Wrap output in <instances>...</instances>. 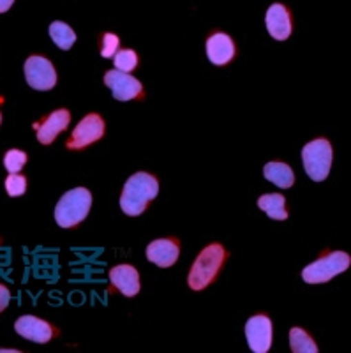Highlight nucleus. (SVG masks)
<instances>
[{
    "label": "nucleus",
    "instance_id": "20",
    "mask_svg": "<svg viewBox=\"0 0 351 353\" xmlns=\"http://www.w3.org/2000/svg\"><path fill=\"white\" fill-rule=\"evenodd\" d=\"M113 64H115V69L124 72H131L138 68V53L131 48L119 50V52L113 55Z\"/></svg>",
    "mask_w": 351,
    "mask_h": 353
},
{
    "label": "nucleus",
    "instance_id": "19",
    "mask_svg": "<svg viewBox=\"0 0 351 353\" xmlns=\"http://www.w3.org/2000/svg\"><path fill=\"white\" fill-rule=\"evenodd\" d=\"M290 346L293 353H318L314 339L300 327H293L290 330Z\"/></svg>",
    "mask_w": 351,
    "mask_h": 353
},
{
    "label": "nucleus",
    "instance_id": "4",
    "mask_svg": "<svg viewBox=\"0 0 351 353\" xmlns=\"http://www.w3.org/2000/svg\"><path fill=\"white\" fill-rule=\"evenodd\" d=\"M351 258L350 254L344 251H332V253L325 254V256L318 258L308 265L302 270V279L308 285H321V283H328L334 279L335 276L343 274L344 270L350 269Z\"/></svg>",
    "mask_w": 351,
    "mask_h": 353
},
{
    "label": "nucleus",
    "instance_id": "12",
    "mask_svg": "<svg viewBox=\"0 0 351 353\" xmlns=\"http://www.w3.org/2000/svg\"><path fill=\"white\" fill-rule=\"evenodd\" d=\"M71 122V112L66 108L55 110L43 121V124H36L37 141L43 145H52L60 132H64Z\"/></svg>",
    "mask_w": 351,
    "mask_h": 353
},
{
    "label": "nucleus",
    "instance_id": "22",
    "mask_svg": "<svg viewBox=\"0 0 351 353\" xmlns=\"http://www.w3.org/2000/svg\"><path fill=\"white\" fill-rule=\"evenodd\" d=\"M6 191L11 198L23 196L25 191H27V176L20 175V173H11L6 179Z\"/></svg>",
    "mask_w": 351,
    "mask_h": 353
},
{
    "label": "nucleus",
    "instance_id": "16",
    "mask_svg": "<svg viewBox=\"0 0 351 353\" xmlns=\"http://www.w3.org/2000/svg\"><path fill=\"white\" fill-rule=\"evenodd\" d=\"M263 175L267 181L276 184L279 189H290L295 182V173L290 168V165L283 161H270L263 168Z\"/></svg>",
    "mask_w": 351,
    "mask_h": 353
},
{
    "label": "nucleus",
    "instance_id": "18",
    "mask_svg": "<svg viewBox=\"0 0 351 353\" xmlns=\"http://www.w3.org/2000/svg\"><path fill=\"white\" fill-rule=\"evenodd\" d=\"M50 37L64 52L71 50L72 44L76 43V32L68 23H64V21H53L50 25Z\"/></svg>",
    "mask_w": 351,
    "mask_h": 353
},
{
    "label": "nucleus",
    "instance_id": "23",
    "mask_svg": "<svg viewBox=\"0 0 351 353\" xmlns=\"http://www.w3.org/2000/svg\"><path fill=\"white\" fill-rule=\"evenodd\" d=\"M119 36L112 32H106L103 36V39H101V57H103V59H113V55L119 52Z\"/></svg>",
    "mask_w": 351,
    "mask_h": 353
},
{
    "label": "nucleus",
    "instance_id": "13",
    "mask_svg": "<svg viewBox=\"0 0 351 353\" xmlns=\"http://www.w3.org/2000/svg\"><path fill=\"white\" fill-rule=\"evenodd\" d=\"M265 25L267 30L274 39L286 41L292 36L293 23H292V12L288 11L284 4H272L265 14Z\"/></svg>",
    "mask_w": 351,
    "mask_h": 353
},
{
    "label": "nucleus",
    "instance_id": "10",
    "mask_svg": "<svg viewBox=\"0 0 351 353\" xmlns=\"http://www.w3.org/2000/svg\"><path fill=\"white\" fill-rule=\"evenodd\" d=\"M245 337L254 353H267L272 346V320L267 314H254L245 323Z\"/></svg>",
    "mask_w": 351,
    "mask_h": 353
},
{
    "label": "nucleus",
    "instance_id": "26",
    "mask_svg": "<svg viewBox=\"0 0 351 353\" xmlns=\"http://www.w3.org/2000/svg\"><path fill=\"white\" fill-rule=\"evenodd\" d=\"M0 124H2V113H0Z\"/></svg>",
    "mask_w": 351,
    "mask_h": 353
},
{
    "label": "nucleus",
    "instance_id": "25",
    "mask_svg": "<svg viewBox=\"0 0 351 353\" xmlns=\"http://www.w3.org/2000/svg\"><path fill=\"white\" fill-rule=\"evenodd\" d=\"M12 4H14V0H0V12H8Z\"/></svg>",
    "mask_w": 351,
    "mask_h": 353
},
{
    "label": "nucleus",
    "instance_id": "15",
    "mask_svg": "<svg viewBox=\"0 0 351 353\" xmlns=\"http://www.w3.org/2000/svg\"><path fill=\"white\" fill-rule=\"evenodd\" d=\"M207 59L214 65H226L235 59V43L228 34L216 32L207 39Z\"/></svg>",
    "mask_w": 351,
    "mask_h": 353
},
{
    "label": "nucleus",
    "instance_id": "8",
    "mask_svg": "<svg viewBox=\"0 0 351 353\" xmlns=\"http://www.w3.org/2000/svg\"><path fill=\"white\" fill-rule=\"evenodd\" d=\"M104 85L112 90V96L117 101H132L143 94V85L138 78L131 77L129 72L112 69L104 74Z\"/></svg>",
    "mask_w": 351,
    "mask_h": 353
},
{
    "label": "nucleus",
    "instance_id": "11",
    "mask_svg": "<svg viewBox=\"0 0 351 353\" xmlns=\"http://www.w3.org/2000/svg\"><path fill=\"white\" fill-rule=\"evenodd\" d=\"M112 288L120 292L124 297H136L141 290L140 274L132 265H117L108 274Z\"/></svg>",
    "mask_w": 351,
    "mask_h": 353
},
{
    "label": "nucleus",
    "instance_id": "6",
    "mask_svg": "<svg viewBox=\"0 0 351 353\" xmlns=\"http://www.w3.org/2000/svg\"><path fill=\"white\" fill-rule=\"evenodd\" d=\"M104 131H106V125H104L103 117L99 113H88L78 122L66 147L69 150L87 149L88 145L96 143L104 137Z\"/></svg>",
    "mask_w": 351,
    "mask_h": 353
},
{
    "label": "nucleus",
    "instance_id": "3",
    "mask_svg": "<svg viewBox=\"0 0 351 353\" xmlns=\"http://www.w3.org/2000/svg\"><path fill=\"white\" fill-rule=\"evenodd\" d=\"M92 194L87 188H74L60 198L55 207V221L60 228H74L88 216Z\"/></svg>",
    "mask_w": 351,
    "mask_h": 353
},
{
    "label": "nucleus",
    "instance_id": "5",
    "mask_svg": "<svg viewBox=\"0 0 351 353\" xmlns=\"http://www.w3.org/2000/svg\"><path fill=\"white\" fill-rule=\"evenodd\" d=\"M332 159H334L332 145L325 138L309 141L302 149L303 170L309 179L314 182H321L327 179L332 168Z\"/></svg>",
    "mask_w": 351,
    "mask_h": 353
},
{
    "label": "nucleus",
    "instance_id": "7",
    "mask_svg": "<svg viewBox=\"0 0 351 353\" xmlns=\"http://www.w3.org/2000/svg\"><path fill=\"white\" fill-rule=\"evenodd\" d=\"M23 71L27 83L36 90H52L57 85V71L46 57H28Z\"/></svg>",
    "mask_w": 351,
    "mask_h": 353
},
{
    "label": "nucleus",
    "instance_id": "1",
    "mask_svg": "<svg viewBox=\"0 0 351 353\" xmlns=\"http://www.w3.org/2000/svg\"><path fill=\"white\" fill-rule=\"evenodd\" d=\"M159 194V182L147 172H138L128 179L120 194V209L126 216H141L148 203Z\"/></svg>",
    "mask_w": 351,
    "mask_h": 353
},
{
    "label": "nucleus",
    "instance_id": "9",
    "mask_svg": "<svg viewBox=\"0 0 351 353\" xmlns=\"http://www.w3.org/2000/svg\"><path fill=\"white\" fill-rule=\"evenodd\" d=\"M14 330H17L18 336L37 343V345L50 343L55 337V334H59V330L52 323H48L43 318L32 316V314H25V316L18 318L17 323H14Z\"/></svg>",
    "mask_w": 351,
    "mask_h": 353
},
{
    "label": "nucleus",
    "instance_id": "2",
    "mask_svg": "<svg viewBox=\"0 0 351 353\" xmlns=\"http://www.w3.org/2000/svg\"><path fill=\"white\" fill-rule=\"evenodd\" d=\"M228 260V251L221 244H208L203 248L188 276V285L192 292H201L208 288L212 283L216 281L223 269L224 261Z\"/></svg>",
    "mask_w": 351,
    "mask_h": 353
},
{
    "label": "nucleus",
    "instance_id": "24",
    "mask_svg": "<svg viewBox=\"0 0 351 353\" xmlns=\"http://www.w3.org/2000/svg\"><path fill=\"white\" fill-rule=\"evenodd\" d=\"M9 301H11V292L6 285H0V313L8 307Z\"/></svg>",
    "mask_w": 351,
    "mask_h": 353
},
{
    "label": "nucleus",
    "instance_id": "17",
    "mask_svg": "<svg viewBox=\"0 0 351 353\" xmlns=\"http://www.w3.org/2000/svg\"><path fill=\"white\" fill-rule=\"evenodd\" d=\"M258 207L274 221H286L288 216H290L286 210V198L279 193L263 194V196H259Z\"/></svg>",
    "mask_w": 351,
    "mask_h": 353
},
{
    "label": "nucleus",
    "instance_id": "14",
    "mask_svg": "<svg viewBox=\"0 0 351 353\" xmlns=\"http://www.w3.org/2000/svg\"><path fill=\"white\" fill-rule=\"evenodd\" d=\"M180 254V244L177 239H157L147 248V260L161 269H168L177 263Z\"/></svg>",
    "mask_w": 351,
    "mask_h": 353
},
{
    "label": "nucleus",
    "instance_id": "21",
    "mask_svg": "<svg viewBox=\"0 0 351 353\" xmlns=\"http://www.w3.org/2000/svg\"><path fill=\"white\" fill-rule=\"evenodd\" d=\"M27 159L28 156L23 152V150L11 149L6 152L4 166L9 173H20L21 170L25 168V165H27Z\"/></svg>",
    "mask_w": 351,
    "mask_h": 353
}]
</instances>
